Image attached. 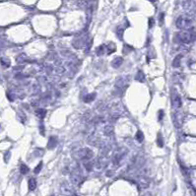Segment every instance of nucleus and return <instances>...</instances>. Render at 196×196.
Listing matches in <instances>:
<instances>
[{
  "label": "nucleus",
  "mask_w": 196,
  "mask_h": 196,
  "mask_svg": "<svg viewBox=\"0 0 196 196\" xmlns=\"http://www.w3.org/2000/svg\"><path fill=\"white\" fill-rule=\"evenodd\" d=\"M95 98V94H94L93 96H92V94H90L88 97L85 98V101H87V102H88V101H91V100H93V98Z\"/></svg>",
  "instance_id": "nucleus-11"
},
{
  "label": "nucleus",
  "mask_w": 196,
  "mask_h": 196,
  "mask_svg": "<svg viewBox=\"0 0 196 196\" xmlns=\"http://www.w3.org/2000/svg\"><path fill=\"white\" fill-rule=\"evenodd\" d=\"M28 187H29V190L30 191H34L36 189V187H37V180L34 177H32V178L29 179V181H28Z\"/></svg>",
  "instance_id": "nucleus-1"
},
{
  "label": "nucleus",
  "mask_w": 196,
  "mask_h": 196,
  "mask_svg": "<svg viewBox=\"0 0 196 196\" xmlns=\"http://www.w3.org/2000/svg\"><path fill=\"white\" fill-rule=\"evenodd\" d=\"M181 57H182V55H177L176 58H175V60H174V62H173V66L174 67H178L179 65H180V59H181Z\"/></svg>",
  "instance_id": "nucleus-4"
},
{
  "label": "nucleus",
  "mask_w": 196,
  "mask_h": 196,
  "mask_svg": "<svg viewBox=\"0 0 196 196\" xmlns=\"http://www.w3.org/2000/svg\"><path fill=\"white\" fill-rule=\"evenodd\" d=\"M41 169H42V162H40L37 167H36V169H35V174H39L40 171H41Z\"/></svg>",
  "instance_id": "nucleus-10"
},
{
  "label": "nucleus",
  "mask_w": 196,
  "mask_h": 196,
  "mask_svg": "<svg viewBox=\"0 0 196 196\" xmlns=\"http://www.w3.org/2000/svg\"><path fill=\"white\" fill-rule=\"evenodd\" d=\"M163 116H164V111L163 110H160L159 111V120H161Z\"/></svg>",
  "instance_id": "nucleus-12"
},
{
  "label": "nucleus",
  "mask_w": 196,
  "mask_h": 196,
  "mask_svg": "<svg viewBox=\"0 0 196 196\" xmlns=\"http://www.w3.org/2000/svg\"><path fill=\"white\" fill-rule=\"evenodd\" d=\"M152 26H153V19L150 18L149 19V28H152Z\"/></svg>",
  "instance_id": "nucleus-14"
},
{
  "label": "nucleus",
  "mask_w": 196,
  "mask_h": 196,
  "mask_svg": "<svg viewBox=\"0 0 196 196\" xmlns=\"http://www.w3.org/2000/svg\"><path fill=\"white\" fill-rule=\"evenodd\" d=\"M136 80H137V81H139V82H143V81L145 80V76H144V74H143V72H142V71H139V72L137 73Z\"/></svg>",
  "instance_id": "nucleus-7"
},
{
  "label": "nucleus",
  "mask_w": 196,
  "mask_h": 196,
  "mask_svg": "<svg viewBox=\"0 0 196 196\" xmlns=\"http://www.w3.org/2000/svg\"><path fill=\"white\" fill-rule=\"evenodd\" d=\"M36 112L38 113V116H39V117H40V118H43V117L45 116V113H46V111H45L44 109H42V108L38 109Z\"/></svg>",
  "instance_id": "nucleus-8"
},
{
  "label": "nucleus",
  "mask_w": 196,
  "mask_h": 196,
  "mask_svg": "<svg viewBox=\"0 0 196 196\" xmlns=\"http://www.w3.org/2000/svg\"><path fill=\"white\" fill-rule=\"evenodd\" d=\"M56 143H57L56 138H55V137H50V138H49V141H48L47 146H48V148H49V149H51V148H54V147H55Z\"/></svg>",
  "instance_id": "nucleus-2"
},
{
  "label": "nucleus",
  "mask_w": 196,
  "mask_h": 196,
  "mask_svg": "<svg viewBox=\"0 0 196 196\" xmlns=\"http://www.w3.org/2000/svg\"><path fill=\"white\" fill-rule=\"evenodd\" d=\"M145 196H147V195H145Z\"/></svg>",
  "instance_id": "nucleus-16"
},
{
  "label": "nucleus",
  "mask_w": 196,
  "mask_h": 196,
  "mask_svg": "<svg viewBox=\"0 0 196 196\" xmlns=\"http://www.w3.org/2000/svg\"><path fill=\"white\" fill-rule=\"evenodd\" d=\"M29 168L25 165V164H22L21 165V167H20V172H21V174L22 175H27L28 173H29Z\"/></svg>",
  "instance_id": "nucleus-6"
},
{
  "label": "nucleus",
  "mask_w": 196,
  "mask_h": 196,
  "mask_svg": "<svg viewBox=\"0 0 196 196\" xmlns=\"http://www.w3.org/2000/svg\"><path fill=\"white\" fill-rule=\"evenodd\" d=\"M157 144H158V146H159L160 148H162V147L164 146V142H163V139H162V137H161V134H159V135H158Z\"/></svg>",
  "instance_id": "nucleus-9"
},
{
  "label": "nucleus",
  "mask_w": 196,
  "mask_h": 196,
  "mask_svg": "<svg viewBox=\"0 0 196 196\" xmlns=\"http://www.w3.org/2000/svg\"><path fill=\"white\" fill-rule=\"evenodd\" d=\"M164 16H165V15H164V13H162V14H161V16H160V23H161V24L164 22Z\"/></svg>",
  "instance_id": "nucleus-13"
},
{
  "label": "nucleus",
  "mask_w": 196,
  "mask_h": 196,
  "mask_svg": "<svg viewBox=\"0 0 196 196\" xmlns=\"http://www.w3.org/2000/svg\"><path fill=\"white\" fill-rule=\"evenodd\" d=\"M151 2H155V1H157V0H150Z\"/></svg>",
  "instance_id": "nucleus-15"
},
{
  "label": "nucleus",
  "mask_w": 196,
  "mask_h": 196,
  "mask_svg": "<svg viewBox=\"0 0 196 196\" xmlns=\"http://www.w3.org/2000/svg\"><path fill=\"white\" fill-rule=\"evenodd\" d=\"M122 58L121 57H117V58H115L114 60H113V62H112V66L113 67H115V68H117V67H119L121 64H122Z\"/></svg>",
  "instance_id": "nucleus-3"
},
{
  "label": "nucleus",
  "mask_w": 196,
  "mask_h": 196,
  "mask_svg": "<svg viewBox=\"0 0 196 196\" xmlns=\"http://www.w3.org/2000/svg\"><path fill=\"white\" fill-rule=\"evenodd\" d=\"M136 139H137V141L139 143L143 142V140H144V134H143V132L141 130H138L137 131V133H136Z\"/></svg>",
  "instance_id": "nucleus-5"
}]
</instances>
